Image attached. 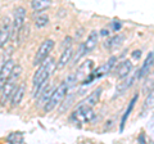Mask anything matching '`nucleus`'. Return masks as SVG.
Here are the masks:
<instances>
[{
	"label": "nucleus",
	"mask_w": 154,
	"mask_h": 144,
	"mask_svg": "<svg viewBox=\"0 0 154 144\" xmlns=\"http://www.w3.org/2000/svg\"><path fill=\"white\" fill-rule=\"evenodd\" d=\"M55 59L54 58H46L42 63L40 64V67L37 68V71L35 72L33 75V79H32V97L36 98L38 95V90L42 88L49 76L51 74V71L55 68Z\"/></svg>",
	"instance_id": "nucleus-1"
},
{
	"label": "nucleus",
	"mask_w": 154,
	"mask_h": 144,
	"mask_svg": "<svg viewBox=\"0 0 154 144\" xmlns=\"http://www.w3.org/2000/svg\"><path fill=\"white\" fill-rule=\"evenodd\" d=\"M77 116L81 117L84 120V121H90L91 118H93L94 116V112H93V108H89V107H86V105H82L81 104L79 109H77Z\"/></svg>",
	"instance_id": "nucleus-17"
},
{
	"label": "nucleus",
	"mask_w": 154,
	"mask_h": 144,
	"mask_svg": "<svg viewBox=\"0 0 154 144\" xmlns=\"http://www.w3.org/2000/svg\"><path fill=\"white\" fill-rule=\"evenodd\" d=\"M116 61H117V58H116V57H112V58H110L105 64H103L102 67H99V68L96 70V71L91 72V75L89 76V80L84 81V83H85V84H86V83L90 84L94 79H96V77H102V76L107 75L108 72H110V70L113 68V66H114V63H116Z\"/></svg>",
	"instance_id": "nucleus-6"
},
{
	"label": "nucleus",
	"mask_w": 154,
	"mask_h": 144,
	"mask_svg": "<svg viewBox=\"0 0 154 144\" xmlns=\"http://www.w3.org/2000/svg\"><path fill=\"white\" fill-rule=\"evenodd\" d=\"M17 80H8L7 84L3 86V92H2V97H0V104H5L9 99L12 98V95L14 94L17 89Z\"/></svg>",
	"instance_id": "nucleus-7"
},
{
	"label": "nucleus",
	"mask_w": 154,
	"mask_h": 144,
	"mask_svg": "<svg viewBox=\"0 0 154 144\" xmlns=\"http://www.w3.org/2000/svg\"><path fill=\"white\" fill-rule=\"evenodd\" d=\"M102 92H103V89L102 88H98V89H95L93 93H91L88 99L85 100V102H82L81 104L82 105H86V107H89V108H93L95 107L96 104H98L99 102V99H100V95H102Z\"/></svg>",
	"instance_id": "nucleus-13"
},
{
	"label": "nucleus",
	"mask_w": 154,
	"mask_h": 144,
	"mask_svg": "<svg viewBox=\"0 0 154 144\" xmlns=\"http://www.w3.org/2000/svg\"><path fill=\"white\" fill-rule=\"evenodd\" d=\"M137 79V71L135 72V74H130L127 77H125L122 79L121 81V84H118L117 85V89H116V97L117 95H121L122 93H125L128 88H131L132 84L135 83V80Z\"/></svg>",
	"instance_id": "nucleus-9"
},
{
	"label": "nucleus",
	"mask_w": 154,
	"mask_h": 144,
	"mask_svg": "<svg viewBox=\"0 0 154 144\" xmlns=\"http://www.w3.org/2000/svg\"><path fill=\"white\" fill-rule=\"evenodd\" d=\"M50 85L48 86V89H44V92H42V95L40 97V105L41 104H46V100H49V97H50Z\"/></svg>",
	"instance_id": "nucleus-22"
},
{
	"label": "nucleus",
	"mask_w": 154,
	"mask_h": 144,
	"mask_svg": "<svg viewBox=\"0 0 154 144\" xmlns=\"http://www.w3.org/2000/svg\"><path fill=\"white\" fill-rule=\"evenodd\" d=\"M108 33H109V31H107V30H103V31H102V35H104V36L108 35Z\"/></svg>",
	"instance_id": "nucleus-27"
},
{
	"label": "nucleus",
	"mask_w": 154,
	"mask_h": 144,
	"mask_svg": "<svg viewBox=\"0 0 154 144\" xmlns=\"http://www.w3.org/2000/svg\"><path fill=\"white\" fill-rule=\"evenodd\" d=\"M26 20V9L23 7H18L14 11V20L12 22V27H11V35H18L21 28L23 27V23Z\"/></svg>",
	"instance_id": "nucleus-5"
},
{
	"label": "nucleus",
	"mask_w": 154,
	"mask_h": 144,
	"mask_svg": "<svg viewBox=\"0 0 154 144\" xmlns=\"http://www.w3.org/2000/svg\"><path fill=\"white\" fill-rule=\"evenodd\" d=\"M123 40H125V35H122V33H118V35L113 36L112 39H109V40L104 44V46L108 48V49H110V50H114V49H117V48L121 46V44L123 42Z\"/></svg>",
	"instance_id": "nucleus-16"
},
{
	"label": "nucleus",
	"mask_w": 154,
	"mask_h": 144,
	"mask_svg": "<svg viewBox=\"0 0 154 144\" xmlns=\"http://www.w3.org/2000/svg\"><path fill=\"white\" fill-rule=\"evenodd\" d=\"M53 48H54V41L51 39L42 41V44L38 48V50L36 52L35 58H33V66H40L42 62L48 58V55H49V53L51 52Z\"/></svg>",
	"instance_id": "nucleus-4"
},
{
	"label": "nucleus",
	"mask_w": 154,
	"mask_h": 144,
	"mask_svg": "<svg viewBox=\"0 0 154 144\" xmlns=\"http://www.w3.org/2000/svg\"><path fill=\"white\" fill-rule=\"evenodd\" d=\"M153 67V52H150L146 57V59L144 61V63L141 66L140 70H137V79H141L144 76H148V74L150 72Z\"/></svg>",
	"instance_id": "nucleus-12"
},
{
	"label": "nucleus",
	"mask_w": 154,
	"mask_h": 144,
	"mask_svg": "<svg viewBox=\"0 0 154 144\" xmlns=\"http://www.w3.org/2000/svg\"><path fill=\"white\" fill-rule=\"evenodd\" d=\"M93 67H94V62L93 61H86L85 63L81 64L79 68H77L76 72H73V74H71L68 76V79H67L66 84L68 85V88L71 85L73 84H77L79 81H85L88 80V76L91 75V72H93Z\"/></svg>",
	"instance_id": "nucleus-3"
},
{
	"label": "nucleus",
	"mask_w": 154,
	"mask_h": 144,
	"mask_svg": "<svg viewBox=\"0 0 154 144\" xmlns=\"http://www.w3.org/2000/svg\"><path fill=\"white\" fill-rule=\"evenodd\" d=\"M98 40H99L98 31H91L90 35L88 36V40H86V42H84V44H82V46H84V54H89V53L96 46V44H98Z\"/></svg>",
	"instance_id": "nucleus-10"
},
{
	"label": "nucleus",
	"mask_w": 154,
	"mask_h": 144,
	"mask_svg": "<svg viewBox=\"0 0 154 144\" xmlns=\"http://www.w3.org/2000/svg\"><path fill=\"white\" fill-rule=\"evenodd\" d=\"M8 59L5 58V54H4V55H2V57H0V71H2V68H3V66H4V63H5V62H7Z\"/></svg>",
	"instance_id": "nucleus-24"
},
{
	"label": "nucleus",
	"mask_w": 154,
	"mask_h": 144,
	"mask_svg": "<svg viewBox=\"0 0 154 144\" xmlns=\"http://www.w3.org/2000/svg\"><path fill=\"white\" fill-rule=\"evenodd\" d=\"M49 5H50L49 0H33V2H31V7L35 12L44 11V9H46Z\"/></svg>",
	"instance_id": "nucleus-19"
},
{
	"label": "nucleus",
	"mask_w": 154,
	"mask_h": 144,
	"mask_svg": "<svg viewBox=\"0 0 154 144\" xmlns=\"http://www.w3.org/2000/svg\"><path fill=\"white\" fill-rule=\"evenodd\" d=\"M136 100H137V94L135 95V97L131 99V102H130L128 108L126 109V112H125V114H123V117H122V121H121V130H123V127H125V124H126V120L128 118V116H130V113H131V111H132V108H134L135 103H136Z\"/></svg>",
	"instance_id": "nucleus-20"
},
{
	"label": "nucleus",
	"mask_w": 154,
	"mask_h": 144,
	"mask_svg": "<svg viewBox=\"0 0 154 144\" xmlns=\"http://www.w3.org/2000/svg\"><path fill=\"white\" fill-rule=\"evenodd\" d=\"M140 144H146V143H145V136H144L143 134L140 135Z\"/></svg>",
	"instance_id": "nucleus-26"
},
{
	"label": "nucleus",
	"mask_w": 154,
	"mask_h": 144,
	"mask_svg": "<svg viewBox=\"0 0 154 144\" xmlns=\"http://www.w3.org/2000/svg\"><path fill=\"white\" fill-rule=\"evenodd\" d=\"M72 57H73V49H72L71 46L69 48H66V50L62 53V55H60V58H59V62H58V66L55 67V68H58V70L64 68V67L71 62Z\"/></svg>",
	"instance_id": "nucleus-14"
},
{
	"label": "nucleus",
	"mask_w": 154,
	"mask_h": 144,
	"mask_svg": "<svg viewBox=\"0 0 154 144\" xmlns=\"http://www.w3.org/2000/svg\"><path fill=\"white\" fill-rule=\"evenodd\" d=\"M9 39H11V22L8 18H5L3 26L0 27V48L5 46Z\"/></svg>",
	"instance_id": "nucleus-11"
},
{
	"label": "nucleus",
	"mask_w": 154,
	"mask_h": 144,
	"mask_svg": "<svg viewBox=\"0 0 154 144\" xmlns=\"http://www.w3.org/2000/svg\"><path fill=\"white\" fill-rule=\"evenodd\" d=\"M67 92H68V85H67L66 83H62V84L58 85L54 92H51L50 97H49V100L46 102L45 107H44V111L45 112H50L55 107H58V105L62 103V100L66 98Z\"/></svg>",
	"instance_id": "nucleus-2"
},
{
	"label": "nucleus",
	"mask_w": 154,
	"mask_h": 144,
	"mask_svg": "<svg viewBox=\"0 0 154 144\" xmlns=\"http://www.w3.org/2000/svg\"><path fill=\"white\" fill-rule=\"evenodd\" d=\"M25 92H26V89L23 85H19L16 89V92H14V94L12 95V102H11L13 107H17V105L22 102L23 97H25Z\"/></svg>",
	"instance_id": "nucleus-18"
},
{
	"label": "nucleus",
	"mask_w": 154,
	"mask_h": 144,
	"mask_svg": "<svg viewBox=\"0 0 154 144\" xmlns=\"http://www.w3.org/2000/svg\"><path fill=\"white\" fill-rule=\"evenodd\" d=\"M153 92L150 93H148L146 95V99H145V102H144V109H149V108H152L153 107Z\"/></svg>",
	"instance_id": "nucleus-23"
},
{
	"label": "nucleus",
	"mask_w": 154,
	"mask_h": 144,
	"mask_svg": "<svg viewBox=\"0 0 154 144\" xmlns=\"http://www.w3.org/2000/svg\"><path fill=\"white\" fill-rule=\"evenodd\" d=\"M132 71V63L131 61H123L117 68V76L119 79H125L131 74Z\"/></svg>",
	"instance_id": "nucleus-15"
},
{
	"label": "nucleus",
	"mask_w": 154,
	"mask_h": 144,
	"mask_svg": "<svg viewBox=\"0 0 154 144\" xmlns=\"http://www.w3.org/2000/svg\"><path fill=\"white\" fill-rule=\"evenodd\" d=\"M14 66H16V62H14L12 58H9L5 63H4L2 71H0V90L3 89V86L5 85L7 81L9 80V76H11Z\"/></svg>",
	"instance_id": "nucleus-8"
},
{
	"label": "nucleus",
	"mask_w": 154,
	"mask_h": 144,
	"mask_svg": "<svg viewBox=\"0 0 154 144\" xmlns=\"http://www.w3.org/2000/svg\"><path fill=\"white\" fill-rule=\"evenodd\" d=\"M48 22H49V17H48L46 14H40V16H37V17L35 18V25H36V27H38V28L46 26Z\"/></svg>",
	"instance_id": "nucleus-21"
},
{
	"label": "nucleus",
	"mask_w": 154,
	"mask_h": 144,
	"mask_svg": "<svg viewBox=\"0 0 154 144\" xmlns=\"http://www.w3.org/2000/svg\"><path fill=\"white\" fill-rule=\"evenodd\" d=\"M140 55H141V52L140 50L134 52V58H140Z\"/></svg>",
	"instance_id": "nucleus-25"
}]
</instances>
